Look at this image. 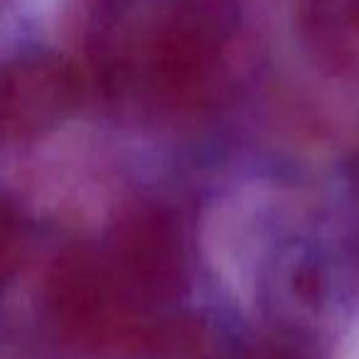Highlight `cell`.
Instances as JSON below:
<instances>
[{
    "label": "cell",
    "instance_id": "cell-7",
    "mask_svg": "<svg viewBox=\"0 0 359 359\" xmlns=\"http://www.w3.org/2000/svg\"><path fill=\"white\" fill-rule=\"evenodd\" d=\"M22 256V229L8 207H0V293L11 283Z\"/></svg>",
    "mask_w": 359,
    "mask_h": 359
},
{
    "label": "cell",
    "instance_id": "cell-8",
    "mask_svg": "<svg viewBox=\"0 0 359 359\" xmlns=\"http://www.w3.org/2000/svg\"><path fill=\"white\" fill-rule=\"evenodd\" d=\"M241 359H310V357L293 342H285V339H266V342L256 344L254 349H249Z\"/></svg>",
    "mask_w": 359,
    "mask_h": 359
},
{
    "label": "cell",
    "instance_id": "cell-6",
    "mask_svg": "<svg viewBox=\"0 0 359 359\" xmlns=\"http://www.w3.org/2000/svg\"><path fill=\"white\" fill-rule=\"evenodd\" d=\"M140 339L153 359H217L215 339L197 320H168L145 330Z\"/></svg>",
    "mask_w": 359,
    "mask_h": 359
},
{
    "label": "cell",
    "instance_id": "cell-4",
    "mask_svg": "<svg viewBox=\"0 0 359 359\" xmlns=\"http://www.w3.org/2000/svg\"><path fill=\"white\" fill-rule=\"evenodd\" d=\"M81 81L57 57L0 65V138H27L57 126L76 106Z\"/></svg>",
    "mask_w": 359,
    "mask_h": 359
},
{
    "label": "cell",
    "instance_id": "cell-5",
    "mask_svg": "<svg viewBox=\"0 0 359 359\" xmlns=\"http://www.w3.org/2000/svg\"><path fill=\"white\" fill-rule=\"evenodd\" d=\"M303 30L323 60L359 74V0H303Z\"/></svg>",
    "mask_w": 359,
    "mask_h": 359
},
{
    "label": "cell",
    "instance_id": "cell-1",
    "mask_svg": "<svg viewBox=\"0 0 359 359\" xmlns=\"http://www.w3.org/2000/svg\"><path fill=\"white\" fill-rule=\"evenodd\" d=\"M219 55V25L207 11L182 3L140 27L121 69L128 67L165 104H190L202 94Z\"/></svg>",
    "mask_w": 359,
    "mask_h": 359
},
{
    "label": "cell",
    "instance_id": "cell-3",
    "mask_svg": "<svg viewBox=\"0 0 359 359\" xmlns=\"http://www.w3.org/2000/svg\"><path fill=\"white\" fill-rule=\"evenodd\" d=\"M111 271L135 305L165 303L185 283L180 231L158 210L135 212L116 231Z\"/></svg>",
    "mask_w": 359,
    "mask_h": 359
},
{
    "label": "cell",
    "instance_id": "cell-2",
    "mask_svg": "<svg viewBox=\"0 0 359 359\" xmlns=\"http://www.w3.org/2000/svg\"><path fill=\"white\" fill-rule=\"evenodd\" d=\"M47 313L67 342L101 347L133 332L135 303L109 264L67 254L47 278Z\"/></svg>",
    "mask_w": 359,
    "mask_h": 359
}]
</instances>
